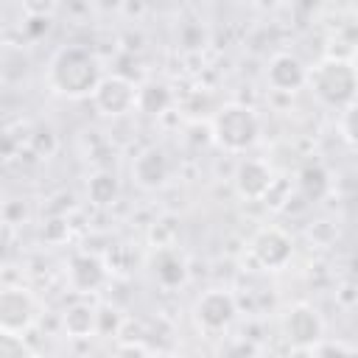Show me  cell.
Returning a JSON list of instances; mask_svg holds the SVG:
<instances>
[{"label": "cell", "instance_id": "6da1fadb", "mask_svg": "<svg viewBox=\"0 0 358 358\" xmlns=\"http://www.w3.org/2000/svg\"><path fill=\"white\" fill-rule=\"evenodd\" d=\"M103 70L98 56L87 45H62L48 64V84L64 98H90Z\"/></svg>", "mask_w": 358, "mask_h": 358}, {"label": "cell", "instance_id": "7a4b0ae2", "mask_svg": "<svg viewBox=\"0 0 358 358\" xmlns=\"http://www.w3.org/2000/svg\"><path fill=\"white\" fill-rule=\"evenodd\" d=\"M305 87L313 92V98L327 109H344L355 103L358 76L355 64L344 56H324L305 73Z\"/></svg>", "mask_w": 358, "mask_h": 358}, {"label": "cell", "instance_id": "3957f363", "mask_svg": "<svg viewBox=\"0 0 358 358\" xmlns=\"http://www.w3.org/2000/svg\"><path fill=\"white\" fill-rule=\"evenodd\" d=\"M210 134H213V140L224 151H229V154H246L257 143V137H260V117H257V112L252 106L238 103V101H229V103H224L213 115Z\"/></svg>", "mask_w": 358, "mask_h": 358}, {"label": "cell", "instance_id": "277c9868", "mask_svg": "<svg viewBox=\"0 0 358 358\" xmlns=\"http://www.w3.org/2000/svg\"><path fill=\"white\" fill-rule=\"evenodd\" d=\"M238 319V299L227 288H210L193 302V322L207 336H221Z\"/></svg>", "mask_w": 358, "mask_h": 358}, {"label": "cell", "instance_id": "5b68a950", "mask_svg": "<svg viewBox=\"0 0 358 358\" xmlns=\"http://www.w3.org/2000/svg\"><path fill=\"white\" fill-rule=\"evenodd\" d=\"M249 257L266 271H280L294 257V241L280 227H263L249 241Z\"/></svg>", "mask_w": 358, "mask_h": 358}, {"label": "cell", "instance_id": "8992f818", "mask_svg": "<svg viewBox=\"0 0 358 358\" xmlns=\"http://www.w3.org/2000/svg\"><path fill=\"white\" fill-rule=\"evenodd\" d=\"M282 336L291 341L294 352H308L324 336V319L308 302H296L282 313Z\"/></svg>", "mask_w": 358, "mask_h": 358}, {"label": "cell", "instance_id": "52a82bcc", "mask_svg": "<svg viewBox=\"0 0 358 358\" xmlns=\"http://www.w3.org/2000/svg\"><path fill=\"white\" fill-rule=\"evenodd\" d=\"M92 106L106 115V117H120L129 115L134 109V98H137V87L131 78L112 73V76H101V81L92 90Z\"/></svg>", "mask_w": 358, "mask_h": 358}, {"label": "cell", "instance_id": "ba28073f", "mask_svg": "<svg viewBox=\"0 0 358 358\" xmlns=\"http://www.w3.org/2000/svg\"><path fill=\"white\" fill-rule=\"evenodd\" d=\"M36 296L22 285L0 288V330L8 333H28L36 322Z\"/></svg>", "mask_w": 358, "mask_h": 358}, {"label": "cell", "instance_id": "9c48e42d", "mask_svg": "<svg viewBox=\"0 0 358 358\" xmlns=\"http://www.w3.org/2000/svg\"><path fill=\"white\" fill-rule=\"evenodd\" d=\"M274 171L268 162L257 159V157H243L235 168V176H232V185L238 190L241 199H249V201H260L266 199V193L271 190L274 185Z\"/></svg>", "mask_w": 358, "mask_h": 358}, {"label": "cell", "instance_id": "30bf717a", "mask_svg": "<svg viewBox=\"0 0 358 358\" xmlns=\"http://www.w3.org/2000/svg\"><path fill=\"white\" fill-rule=\"evenodd\" d=\"M131 179L140 190H162L171 179V159L162 148L145 145L131 162Z\"/></svg>", "mask_w": 358, "mask_h": 358}, {"label": "cell", "instance_id": "8fae6325", "mask_svg": "<svg viewBox=\"0 0 358 358\" xmlns=\"http://www.w3.org/2000/svg\"><path fill=\"white\" fill-rule=\"evenodd\" d=\"M148 271L157 285L162 288H179L187 282V257L179 252V246L165 243L157 246L154 255L148 257Z\"/></svg>", "mask_w": 358, "mask_h": 358}, {"label": "cell", "instance_id": "7c38bea8", "mask_svg": "<svg viewBox=\"0 0 358 358\" xmlns=\"http://www.w3.org/2000/svg\"><path fill=\"white\" fill-rule=\"evenodd\" d=\"M67 282L76 294H92L106 282V266L98 255L76 252L67 260Z\"/></svg>", "mask_w": 358, "mask_h": 358}, {"label": "cell", "instance_id": "4fadbf2b", "mask_svg": "<svg viewBox=\"0 0 358 358\" xmlns=\"http://www.w3.org/2000/svg\"><path fill=\"white\" fill-rule=\"evenodd\" d=\"M305 73L308 67L291 56V53H274L268 59V67H266V81L274 92H285V95H294L296 90L305 87Z\"/></svg>", "mask_w": 358, "mask_h": 358}, {"label": "cell", "instance_id": "5bb4252c", "mask_svg": "<svg viewBox=\"0 0 358 358\" xmlns=\"http://www.w3.org/2000/svg\"><path fill=\"white\" fill-rule=\"evenodd\" d=\"M64 333L70 338H90L98 333V308L92 302H73L62 316Z\"/></svg>", "mask_w": 358, "mask_h": 358}, {"label": "cell", "instance_id": "9a60e30c", "mask_svg": "<svg viewBox=\"0 0 358 358\" xmlns=\"http://www.w3.org/2000/svg\"><path fill=\"white\" fill-rule=\"evenodd\" d=\"M120 196V179L115 171L109 168H98L87 176V199L95 204V207H109L115 204Z\"/></svg>", "mask_w": 358, "mask_h": 358}, {"label": "cell", "instance_id": "2e32d148", "mask_svg": "<svg viewBox=\"0 0 358 358\" xmlns=\"http://www.w3.org/2000/svg\"><path fill=\"white\" fill-rule=\"evenodd\" d=\"M173 95L168 90V84L162 81H145L137 87V98H134V109L143 115H162L171 106Z\"/></svg>", "mask_w": 358, "mask_h": 358}, {"label": "cell", "instance_id": "e0dca14e", "mask_svg": "<svg viewBox=\"0 0 358 358\" xmlns=\"http://www.w3.org/2000/svg\"><path fill=\"white\" fill-rule=\"evenodd\" d=\"M296 182H299V190H302V196H305L308 201H319V199H324L327 190H330V173H327V168H324L322 162H308V165H302Z\"/></svg>", "mask_w": 358, "mask_h": 358}, {"label": "cell", "instance_id": "ac0fdd59", "mask_svg": "<svg viewBox=\"0 0 358 358\" xmlns=\"http://www.w3.org/2000/svg\"><path fill=\"white\" fill-rule=\"evenodd\" d=\"M358 352V347L355 344H347V341H341V338H327V336H322L316 344H310V350H308V355H322V358H330V355H355Z\"/></svg>", "mask_w": 358, "mask_h": 358}, {"label": "cell", "instance_id": "d6986e66", "mask_svg": "<svg viewBox=\"0 0 358 358\" xmlns=\"http://www.w3.org/2000/svg\"><path fill=\"white\" fill-rule=\"evenodd\" d=\"M34 350L28 347V341L22 338V333H8L0 330V358H22L31 355Z\"/></svg>", "mask_w": 358, "mask_h": 358}, {"label": "cell", "instance_id": "ffe728a7", "mask_svg": "<svg viewBox=\"0 0 358 358\" xmlns=\"http://www.w3.org/2000/svg\"><path fill=\"white\" fill-rule=\"evenodd\" d=\"M338 129L347 145H355V103L338 109Z\"/></svg>", "mask_w": 358, "mask_h": 358}, {"label": "cell", "instance_id": "44dd1931", "mask_svg": "<svg viewBox=\"0 0 358 358\" xmlns=\"http://www.w3.org/2000/svg\"><path fill=\"white\" fill-rule=\"evenodd\" d=\"M59 0H22V8L28 17H53Z\"/></svg>", "mask_w": 358, "mask_h": 358}, {"label": "cell", "instance_id": "7402d4cb", "mask_svg": "<svg viewBox=\"0 0 358 358\" xmlns=\"http://www.w3.org/2000/svg\"><path fill=\"white\" fill-rule=\"evenodd\" d=\"M48 25H50V17H28V20H25V31H28V34H34V36L45 34V31H48Z\"/></svg>", "mask_w": 358, "mask_h": 358}, {"label": "cell", "instance_id": "603a6c76", "mask_svg": "<svg viewBox=\"0 0 358 358\" xmlns=\"http://www.w3.org/2000/svg\"><path fill=\"white\" fill-rule=\"evenodd\" d=\"M117 352H120V355H148V352H151V347H145V344H140V341H137V344H120V347H117Z\"/></svg>", "mask_w": 358, "mask_h": 358}, {"label": "cell", "instance_id": "cb8c5ba5", "mask_svg": "<svg viewBox=\"0 0 358 358\" xmlns=\"http://www.w3.org/2000/svg\"><path fill=\"white\" fill-rule=\"evenodd\" d=\"M336 296H338V302H341L344 308H352V305H355V299H352V296H355V291H352V285H350V282H347Z\"/></svg>", "mask_w": 358, "mask_h": 358}, {"label": "cell", "instance_id": "d4e9b609", "mask_svg": "<svg viewBox=\"0 0 358 358\" xmlns=\"http://www.w3.org/2000/svg\"><path fill=\"white\" fill-rule=\"evenodd\" d=\"M0 70H3V45H0Z\"/></svg>", "mask_w": 358, "mask_h": 358}]
</instances>
